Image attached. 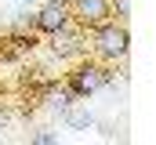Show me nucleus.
Returning a JSON list of instances; mask_svg holds the SVG:
<instances>
[{
	"label": "nucleus",
	"instance_id": "9b49d317",
	"mask_svg": "<svg viewBox=\"0 0 156 145\" xmlns=\"http://www.w3.org/2000/svg\"><path fill=\"white\" fill-rule=\"evenodd\" d=\"M22 4H33V0H22Z\"/></svg>",
	"mask_w": 156,
	"mask_h": 145
},
{
	"label": "nucleus",
	"instance_id": "39448f33",
	"mask_svg": "<svg viewBox=\"0 0 156 145\" xmlns=\"http://www.w3.org/2000/svg\"><path fill=\"white\" fill-rule=\"evenodd\" d=\"M73 11H76V18L83 26H98V22H105L113 11H109V0H73L69 4Z\"/></svg>",
	"mask_w": 156,
	"mask_h": 145
},
{
	"label": "nucleus",
	"instance_id": "9d476101",
	"mask_svg": "<svg viewBox=\"0 0 156 145\" xmlns=\"http://www.w3.org/2000/svg\"><path fill=\"white\" fill-rule=\"evenodd\" d=\"M109 11H116V15H127V11H131V0H109Z\"/></svg>",
	"mask_w": 156,
	"mask_h": 145
},
{
	"label": "nucleus",
	"instance_id": "7ed1b4c3",
	"mask_svg": "<svg viewBox=\"0 0 156 145\" xmlns=\"http://www.w3.org/2000/svg\"><path fill=\"white\" fill-rule=\"evenodd\" d=\"M69 4H73V0H47L37 11V29H44V33L66 29V26H69Z\"/></svg>",
	"mask_w": 156,
	"mask_h": 145
},
{
	"label": "nucleus",
	"instance_id": "f03ea898",
	"mask_svg": "<svg viewBox=\"0 0 156 145\" xmlns=\"http://www.w3.org/2000/svg\"><path fill=\"white\" fill-rule=\"evenodd\" d=\"M127 44H131V36L123 26H113V22H102V29L94 36V47L105 55V58H123L127 55Z\"/></svg>",
	"mask_w": 156,
	"mask_h": 145
},
{
	"label": "nucleus",
	"instance_id": "0eeeda50",
	"mask_svg": "<svg viewBox=\"0 0 156 145\" xmlns=\"http://www.w3.org/2000/svg\"><path fill=\"white\" fill-rule=\"evenodd\" d=\"M62 116H66V123H69L73 131H87V127H94V116H91L87 109H73V105H69Z\"/></svg>",
	"mask_w": 156,
	"mask_h": 145
},
{
	"label": "nucleus",
	"instance_id": "20e7f679",
	"mask_svg": "<svg viewBox=\"0 0 156 145\" xmlns=\"http://www.w3.org/2000/svg\"><path fill=\"white\" fill-rule=\"evenodd\" d=\"M80 51H83V36L76 29H58V33H51V55L55 58H76Z\"/></svg>",
	"mask_w": 156,
	"mask_h": 145
},
{
	"label": "nucleus",
	"instance_id": "1a4fd4ad",
	"mask_svg": "<svg viewBox=\"0 0 156 145\" xmlns=\"http://www.w3.org/2000/svg\"><path fill=\"white\" fill-rule=\"evenodd\" d=\"M33 142H37V145H55L58 138H55L51 131H37V134H33Z\"/></svg>",
	"mask_w": 156,
	"mask_h": 145
},
{
	"label": "nucleus",
	"instance_id": "423d86ee",
	"mask_svg": "<svg viewBox=\"0 0 156 145\" xmlns=\"http://www.w3.org/2000/svg\"><path fill=\"white\" fill-rule=\"evenodd\" d=\"M37 47V40L33 36H22L15 29V36H7V40H0V58H22V55H29Z\"/></svg>",
	"mask_w": 156,
	"mask_h": 145
},
{
	"label": "nucleus",
	"instance_id": "6e6552de",
	"mask_svg": "<svg viewBox=\"0 0 156 145\" xmlns=\"http://www.w3.org/2000/svg\"><path fill=\"white\" fill-rule=\"evenodd\" d=\"M15 29H18V33H26V29H37V15H18Z\"/></svg>",
	"mask_w": 156,
	"mask_h": 145
},
{
	"label": "nucleus",
	"instance_id": "f257e3e1",
	"mask_svg": "<svg viewBox=\"0 0 156 145\" xmlns=\"http://www.w3.org/2000/svg\"><path fill=\"white\" fill-rule=\"evenodd\" d=\"M113 80V72L105 69V65H80L66 83H69V91L76 94V98H83V94H94L98 87H105Z\"/></svg>",
	"mask_w": 156,
	"mask_h": 145
}]
</instances>
